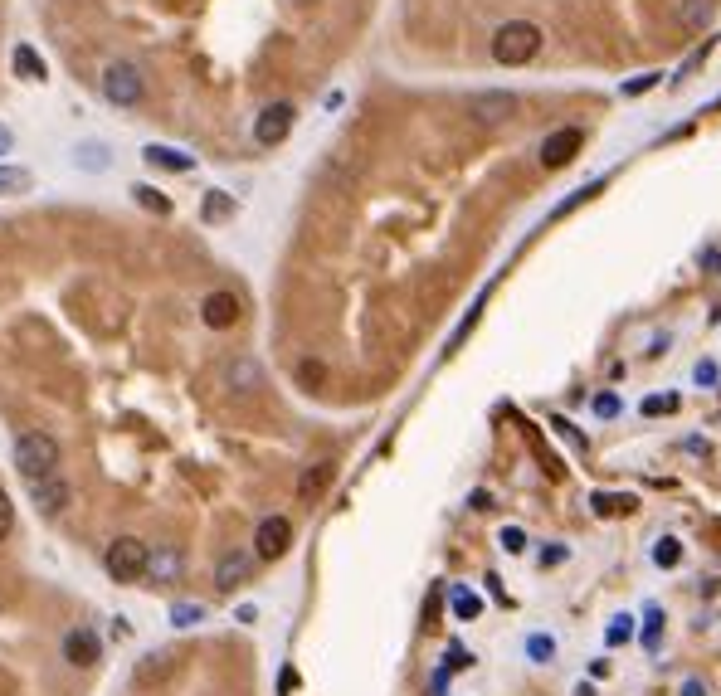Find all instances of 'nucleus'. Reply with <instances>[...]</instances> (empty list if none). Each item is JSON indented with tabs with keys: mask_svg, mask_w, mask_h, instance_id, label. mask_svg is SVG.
<instances>
[{
	"mask_svg": "<svg viewBox=\"0 0 721 696\" xmlns=\"http://www.w3.org/2000/svg\"><path fill=\"white\" fill-rule=\"evenodd\" d=\"M536 54H541V30H536L532 20H507V25L493 35V59L497 64H507V69L532 64Z\"/></svg>",
	"mask_w": 721,
	"mask_h": 696,
	"instance_id": "obj_1",
	"label": "nucleus"
},
{
	"mask_svg": "<svg viewBox=\"0 0 721 696\" xmlns=\"http://www.w3.org/2000/svg\"><path fill=\"white\" fill-rule=\"evenodd\" d=\"M103 565H108V575L117 585H132V580H142L152 570V546L137 541V536H117L113 546L103 550Z\"/></svg>",
	"mask_w": 721,
	"mask_h": 696,
	"instance_id": "obj_2",
	"label": "nucleus"
},
{
	"mask_svg": "<svg viewBox=\"0 0 721 696\" xmlns=\"http://www.w3.org/2000/svg\"><path fill=\"white\" fill-rule=\"evenodd\" d=\"M15 468L30 477H49L54 468H59V443L49 439V434H39V429H30V434H20V443H15Z\"/></svg>",
	"mask_w": 721,
	"mask_h": 696,
	"instance_id": "obj_3",
	"label": "nucleus"
},
{
	"mask_svg": "<svg viewBox=\"0 0 721 696\" xmlns=\"http://www.w3.org/2000/svg\"><path fill=\"white\" fill-rule=\"evenodd\" d=\"M103 98L117 103V108H137L142 98H147V78L137 64H127V59H113L108 69H103Z\"/></svg>",
	"mask_w": 721,
	"mask_h": 696,
	"instance_id": "obj_4",
	"label": "nucleus"
},
{
	"mask_svg": "<svg viewBox=\"0 0 721 696\" xmlns=\"http://www.w3.org/2000/svg\"><path fill=\"white\" fill-rule=\"evenodd\" d=\"M293 103H268L259 117H254V142L259 147H283L288 142V132H293Z\"/></svg>",
	"mask_w": 721,
	"mask_h": 696,
	"instance_id": "obj_5",
	"label": "nucleus"
},
{
	"mask_svg": "<svg viewBox=\"0 0 721 696\" xmlns=\"http://www.w3.org/2000/svg\"><path fill=\"white\" fill-rule=\"evenodd\" d=\"M580 147H585V132H580V127H556V132L541 142L536 156H541L546 171H561V166H570V161L580 156Z\"/></svg>",
	"mask_w": 721,
	"mask_h": 696,
	"instance_id": "obj_6",
	"label": "nucleus"
},
{
	"mask_svg": "<svg viewBox=\"0 0 721 696\" xmlns=\"http://www.w3.org/2000/svg\"><path fill=\"white\" fill-rule=\"evenodd\" d=\"M468 112H473L478 122H488V127H502V122H512V117L522 112V98H517V93H497V88H488V93H473Z\"/></svg>",
	"mask_w": 721,
	"mask_h": 696,
	"instance_id": "obj_7",
	"label": "nucleus"
},
{
	"mask_svg": "<svg viewBox=\"0 0 721 696\" xmlns=\"http://www.w3.org/2000/svg\"><path fill=\"white\" fill-rule=\"evenodd\" d=\"M288 546H293V521L288 516H264L259 531H254V555L278 560V555H288Z\"/></svg>",
	"mask_w": 721,
	"mask_h": 696,
	"instance_id": "obj_8",
	"label": "nucleus"
},
{
	"mask_svg": "<svg viewBox=\"0 0 721 696\" xmlns=\"http://www.w3.org/2000/svg\"><path fill=\"white\" fill-rule=\"evenodd\" d=\"M69 497H74V492H69V482H64L59 473L35 477V482H30V502H35L44 516H59L64 507H69Z\"/></svg>",
	"mask_w": 721,
	"mask_h": 696,
	"instance_id": "obj_9",
	"label": "nucleus"
},
{
	"mask_svg": "<svg viewBox=\"0 0 721 696\" xmlns=\"http://www.w3.org/2000/svg\"><path fill=\"white\" fill-rule=\"evenodd\" d=\"M200 317H205V327L210 331H225V327H234V322L244 317V307H239V297L234 293L220 288V293H210L205 302H200Z\"/></svg>",
	"mask_w": 721,
	"mask_h": 696,
	"instance_id": "obj_10",
	"label": "nucleus"
},
{
	"mask_svg": "<svg viewBox=\"0 0 721 696\" xmlns=\"http://www.w3.org/2000/svg\"><path fill=\"white\" fill-rule=\"evenodd\" d=\"M249 570H254V555H244V550H229L225 560L215 565V589H239L244 580H249Z\"/></svg>",
	"mask_w": 721,
	"mask_h": 696,
	"instance_id": "obj_11",
	"label": "nucleus"
},
{
	"mask_svg": "<svg viewBox=\"0 0 721 696\" xmlns=\"http://www.w3.org/2000/svg\"><path fill=\"white\" fill-rule=\"evenodd\" d=\"M103 653V643H98V633L93 628H74L69 638H64V658L74 662V667H93Z\"/></svg>",
	"mask_w": 721,
	"mask_h": 696,
	"instance_id": "obj_12",
	"label": "nucleus"
},
{
	"mask_svg": "<svg viewBox=\"0 0 721 696\" xmlns=\"http://www.w3.org/2000/svg\"><path fill=\"white\" fill-rule=\"evenodd\" d=\"M332 477H337V463H312V468L298 477V497H303V502H317V497L332 487Z\"/></svg>",
	"mask_w": 721,
	"mask_h": 696,
	"instance_id": "obj_13",
	"label": "nucleus"
},
{
	"mask_svg": "<svg viewBox=\"0 0 721 696\" xmlns=\"http://www.w3.org/2000/svg\"><path fill=\"white\" fill-rule=\"evenodd\" d=\"M10 69H15V78H25V83H44V59H39L30 44H20V49L10 54Z\"/></svg>",
	"mask_w": 721,
	"mask_h": 696,
	"instance_id": "obj_14",
	"label": "nucleus"
},
{
	"mask_svg": "<svg viewBox=\"0 0 721 696\" xmlns=\"http://www.w3.org/2000/svg\"><path fill=\"white\" fill-rule=\"evenodd\" d=\"M142 161H152L161 171H190L195 166V156H186V151H176V147H156V142L142 151Z\"/></svg>",
	"mask_w": 721,
	"mask_h": 696,
	"instance_id": "obj_15",
	"label": "nucleus"
},
{
	"mask_svg": "<svg viewBox=\"0 0 721 696\" xmlns=\"http://www.w3.org/2000/svg\"><path fill=\"white\" fill-rule=\"evenodd\" d=\"M590 507H595V516H624L639 507V497H629V492H595Z\"/></svg>",
	"mask_w": 721,
	"mask_h": 696,
	"instance_id": "obj_16",
	"label": "nucleus"
},
{
	"mask_svg": "<svg viewBox=\"0 0 721 696\" xmlns=\"http://www.w3.org/2000/svg\"><path fill=\"white\" fill-rule=\"evenodd\" d=\"M653 565H658V570H678V565H683V541H678V536H658V541H653Z\"/></svg>",
	"mask_w": 721,
	"mask_h": 696,
	"instance_id": "obj_17",
	"label": "nucleus"
},
{
	"mask_svg": "<svg viewBox=\"0 0 721 696\" xmlns=\"http://www.w3.org/2000/svg\"><path fill=\"white\" fill-rule=\"evenodd\" d=\"M449 604H454L458 619H478V614H483V599H478V594H468L463 585H449Z\"/></svg>",
	"mask_w": 721,
	"mask_h": 696,
	"instance_id": "obj_18",
	"label": "nucleus"
},
{
	"mask_svg": "<svg viewBox=\"0 0 721 696\" xmlns=\"http://www.w3.org/2000/svg\"><path fill=\"white\" fill-rule=\"evenodd\" d=\"M639 409H644L648 419H663V414H678V409H683V395H678V390H668V395H648Z\"/></svg>",
	"mask_w": 721,
	"mask_h": 696,
	"instance_id": "obj_19",
	"label": "nucleus"
},
{
	"mask_svg": "<svg viewBox=\"0 0 721 696\" xmlns=\"http://www.w3.org/2000/svg\"><path fill=\"white\" fill-rule=\"evenodd\" d=\"M147 575H156V580H176V575H181V550H156Z\"/></svg>",
	"mask_w": 721,
	"mask_h": 696,
	"instance_id": "obj_20",
	"label": "nucleus"
},
{
	"mask_svg": "<svg viewBox=\"0 0 721 696\" xmlns=\"http://www.w3.org/2000/svg\"><path fill=\"white\" fill-rule=\"evenodd\" d=\"M132 195H137L142 210H152V215H171V200H166L156 185H132Z\"/></svg>",
	"mask_w": 721,
	"mask_h": 696,
	"instance_id": "obj_21",
	"label": "nucleus"
},
{
	"mask_svg": "<svg viewBox=\"0 0 721 696\" xmlns=\"http://www.w3.org/2000/svg\"><path fill=\"white\" fill-rule=\"evenodd\" d=\"M74 156H78L83 171H108V147H103V142H83Z\"/></svg>",
	"mask_w": 721,
	"mask_h": 696,
	"instance_id": "obj_22",
	"label": "nucleus"
},
{
	"mask_svg": "<svg viewBox=\"0 0 721 696\" xmlns=\"http://www.w3.org/2000/svg\"><path fill=\"white\" fill-rule=\"evenodd\" d=\"M200 215H205L210 224H220V220H229V215H234V200H229L225 190H210V195H205V210H200Z\"/></svg>",
	"mask_w": 721,
	"mask_h": 696,
	"instance_id": "obj_23",
	"label": "nucleus"
},
{
	"mask_svg": "<svg viewBox=\"0 0 721 696\" xmlns=\"http://www.w3.org/2000/svg\"><path fill=\"white\" fill-rule=\"evenodd\" d=\"M30 190V171L20 166H0V195H25Z\"/></svg>",
	"mask_w": 721,
	"mask_h": 696,
	"instance_id": "obj_24",
	"label": "nucleus"
},
{
	"mask_svg": "<svg viewBox=\"0 0 721 696\" xmlns=\"http://www.w3.org/2000/svg\"><path fill=\"white\" fill-rule=\"evenodd\" d=\"M522 648H527V658H532L536 667H546V662L556 658V643H551V638H546V633H532V638H527V643H522Z\"/></svg>",
	"mask_w": 721,
	"mask_h": 696,
	"instance_id": "obj_25",
	"label": "nucleus"
},
{
	"mask_svg": "<svg viewBox=\"0 0 721 696\" xmlns=\"http://www.w3.org/2000/svg\"><path fill=\"white\" fill-rule=\"evenodd\" d=\"M229 385H234V390H254V385H259V366H254V361H234V366H229Z\"/></svg>",
	"mask_w": 721,
	"mask_h": 696,
	"instance_id": "obj_26",
	"label": "nucleus"
},
{
	"mask_svg": "<svg viewBox=\"0 0 721 696\" xmlns=\"http://www.w3.org/2000/svg\"><path fill=\"white\" fill-rule=\"evenodd\" d=\"M658 638H663V609H658V604H644V643L658 648Z\"/></svg>",
	"mask_w": 721,
	"mask_h": 696,
	"instance_id": "obj_27",
	"label": "nucleus"
},
{
	"mask_svg": "<svg viewBox=\"0 0 721 696\" xmlns=\"http://www.w3.org/2000/svg\"><path fill=\"white\" fill-rule=\"evenodd\" d=\"M200 619H205L200 604H176V609H171V623H176V628H190V623H200Z\"/></svg>",
	"mask_w": 721,
	"mask_h": 696,
	"instance_id": "obj_28",
	"label": "nucleus"
},
{
	"mask_svg": "<svg viewBox=\"0 0 721 696\" xmlns=\"http://www.w3.org/2000/svg\"><path fill=\"white\" fill-rule=\"evenodd\" d=\"M497 541H502V550H507V555H522V550H527V536H522L517 526H502V536H497Z\"/></svg>",
	"mask_w": 721,
	"mask_h": 696,
	"instance_id": "obj_29",
	"label": "nucleus"
},
{
	"mask_svg": "<svg viewBox=\"0 0 721 696\" xmlns=\"http://www.w3.org/2000/svg\"><path fill=\"white\" fill-rule=\"evenodd\" d=\"M629 633H634V619H629V614H614V619H609V643H629Z\"/></svg>",
	"mask_w": 721,
	"mask_h": 696,
	"instance_id": "obj_30",
	"label": "nucleus"
},
{
	"mask_svg": "<svg viewBox=\"0 0 721 696\" xmlns=\"http://www.w3.org/2000/svg\"><path fill=\"white\" fill-rule=\"evenodd\" d=\"M707 54H712V39H702V44H697V49H692V59H687L683 69H678V78H687V74H692V69H697V64H702V59H707Z\"/></svg>",
	"mask_w": 721,
	"mask_h": 696,
	"instance_id": "obj_31",
	"label": "nucleus"
},
{
	"mask_svg": "<svg viewBox=\"0 0 721 696\" xmlns=\"http://www.w3.org/2000/svg\"><path fill=\"white\" fill-rule=\"evenodd\" d=\"M556 434H561V439H566L570 448H575V453H585V439L575 434V424H566V419H556Z\"/></svg>",
	"mask_w": 721,
	"mask_h": 696,
	"instance_id": "obj_32",
	"label": "nucleus"
},
{
	"mask_svg": "<svg viewBox=\"0 0 721 696\" xmlns=\"http://www.w3.org/2000/svg\"><path fill=\"white\" fill-rule=\"evenodd\" d=\"M561 560H570V546H556V541H551V546L541 550V565H546V570H551V565H561Z\"/></svg>",
	"mask_w": 721,
	"mask_h": 696,
	"instance_id": "obj_33",
	"label": "nucleus"
},
{
	"mask_svg": "<svg viewBox=\"0 0 721 696\" xmlns=\"http://www.w3.org/2000/svg\"><path fill=\"white\" fill-rule=\"evenodd\" d=\"M10 526H15V507H10V497L0 492V541L10 536Z\"/></svg>",
	"mask_w": 721,
	"mask_h": 696,
	"instance_id": "obj_34",
	"label": "nucleus"
},
{
	"mask_svg": "<svg viewBox=\"0 0 721 696\" xmlns=\"http://www.w3.org/2000/svg\"><path fill=\"white\" fill-rule=\"evenodd\" d=\"M595 414H619V395H595Z\"/></svg>",
	"mask_w": 721,
	"mask_h": 696,
	"instance_id": "obj_35",
	"label": "nucleus"
},
{
	"mask_svg": "<svg viewBox=\"0 0 721 696\" xmlns=\"http://www.w3.org/2000/svg\"><path fill=\"white\" fill-rule=\"evenodd\" d=\"M707 10H712V0H692V5H687V20L697 25V20H707Z\"/></svg>",
	"mask_w": 721,
	"mask_h": 696,
	"instance_id": "obj_36",
	"label": "nucleus"
},
{
	"mask_svg": "<svg viewBox=\"0 0 721 696\" xmlns=\"http://www.w3.org/2000/svg\"><path fill=\"white\" fill-rule=\"evenodd\" d=\"M653 78H658V74H644V78H634V83H624V93H629V98H634V93H648V88H653Z\"/></svg>",
	"mask_w": 721,
	"mask_h": 696,
	"instance_id": "obj_37",
	"label": "nucleus"
},
{
	"mask_svg": "<svg viewBox=\"0 0 721 696\" xmlns=\"http://www.w3.org/2000/svg\"><path fill=\"white\" fill-rule=\"evenodd\" d=\"M683 696H707V687H702L697 677H687V682H683Z\"/></svg>",
	"mask_w": 721,
	"mask_h": 696,
	"instance_id": "obj_38",
	"label": "nucleus"
},
{
	"mask_svg": "<svg viewBox=\"0 0 721 696\" xmlns=\"http://www.w3.org/2000/svg\"><path fill=\"white\" fill-rule=\"evenodd\" d=\"M702 263H707V268H721V249H707V254H702Z\"/></svg>",
	"mask_w": 721,
	"mask_h": 696,
	"instance_id": "obj_39",
	"label": "nucleus"
},
{
	"mask_svg": "<svg viewBox=\"0 0 721 696\" xmlns=\"http://www.w3.org/2000/svg\"><path fill=\"white\" fill-rule=\"evenodd\" d=\"M10 147V132H5V127H0V151Z\"/></svg>",
	"mask_w": 721,
	"mask_h": 696,
	"instance_id": "obj_40",
	"label": "nucleus"
}]
</instances>
